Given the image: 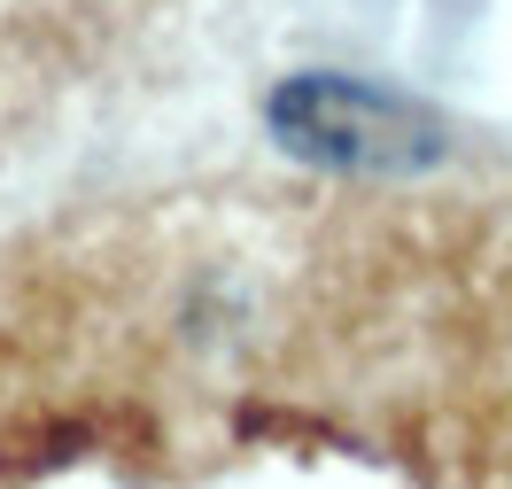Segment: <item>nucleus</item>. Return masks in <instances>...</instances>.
<instances>
[{
	"label": "nucleus",
	"instance_id": "obj_1",
	"mask_svg": "<svg viewBox=\"0 0 512 489\" xmlns=\"http://www.w3.org/2000/svg\"><path fill=\"white\" fill-rule=\"evenodd\" d=\"M272 132L295 156L334 171H388V163L435 156V140L396 94H365L350 78H288L272 94Z\"/></svg>",
	"mask_w": 512,
	"mask_h": 489
}]
</instances>
